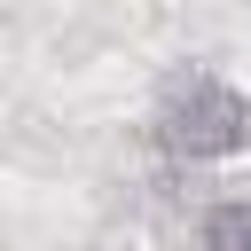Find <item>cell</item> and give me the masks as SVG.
<instances>
[{
  "instance_id": "2",
  "label": "cell",
  "mask_w": 251,
  "mask_h": 251,
  "mask_svg": "<svg viewBox=\"0 0 251 251\" xmlns=\"http://www.w3.org/2000/svg\"><path fill=\"white\" fill-rule=\"evenodd\" d=\"M204 251H251V196H227L204 212Z\"/></svg>"
},
{
  "instance_id": "1",
  "label": "cell",
  "mask_w": 251,
  "mask_h": 251,
  "mask_svg": "<svg viewBox=\"0 0 251 251\" xmlns=\"http://www.w3.org/2000/svg\"><path fill=\"white\" fill-rule=\"evenodd\" d=\"M149 141L165 165H227L251 149V94L204 63L173 71L149 102Z\"/></svg>"
}]
</instances>
